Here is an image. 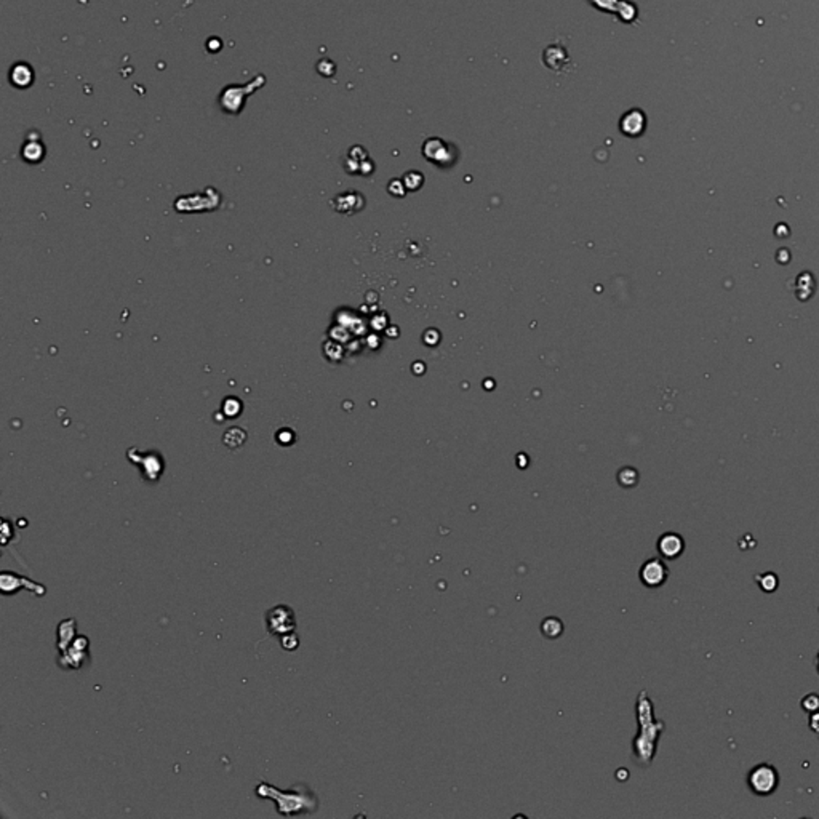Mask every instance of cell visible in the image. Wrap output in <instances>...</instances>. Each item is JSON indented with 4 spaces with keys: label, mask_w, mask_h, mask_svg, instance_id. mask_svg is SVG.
<instances>
[{
    "label": "cell",
    "mask_w": 819,
    "mask_h": 819,
    "mask_svg": "<svg viewBox=\"0 0 819 819\" xmlns=\"http://www.w3.org/2000/svg\"><path fill=\"white\" fill-rule=\"evenodd\" d=\"M255 794L259 798L274 800L275 810H277L280 816L285 818L314 815L319 810V805H321L317 794L303 783H298L297 786L282 791V789H277L273 784L261 781L256 786Z\"/></svg>",
    "instance_id": "obj_1"
},
{
    "label": "cell",
    "mask_w": 819,
    "mask_h": 819,
    "mask_svg": "<svg viewBox=\"0 0 819 819\" xmlns=\"http://www.w3.org/2000/svg\"><path fill=\"white\" fill-rule=\"evenodd\" d=\"M264 85V74H256L253 79L246 82V84L226 85L224 89L220 91V95H218V106H220L224 114L237 117V115H240L242 111L245 109L246 100L253 93H256V91L263 89Z\"/></svg>",
    "instance_id": "obj_2"
},
{
    "label": "cell",
    "mask_w": 819,
    "mask_h": 819,
    "mask_svg": "<svg viewBox=\"0 0 819 819\" xmlns=\"http://www.w3.org/2000/svg\"><path fill=\"white\" fill-rule=\"evenodd\" d=\"M90 659V638L77 634L69 648L58 656V666L61 669H80Z\"/></svg>",
    "instance_id": "obj_3"
},
{
    "label": "cell",
    "mask_w": 819,
    "mask_h": 819,
    "mask_svg": "<svg viewBox=\"0 0 819 819\" xmlns=\"http://www.w3.org/2000/svg\"><path fill=\"white\" fill-rule=\"evenodd\" d=\"M266 626L270 636H284L297 631V616L288 605H277L266 613Z\"/></svg>",
    "instance_id": "obj_4"
},
{
    "label": "cell",
    "mask_w": 819,
    "mask_h": 819,
    "mask_svg": "<svg viewBox=\"0 0 819 819\" xmlns=\"http://www.w3.org/2000/svg\"><path fill=\"white\" fill-rule=\"evenodd\" d=\"M26 589L32 592L36 597H43L47 594V588L43 584H38L36 581L26 578V576L14 573V571L5 570L0 573V590L5 595L16 594L18 590Z\"/></svg>",
    "instance_id": "obj_5"
},
{
    "label": "cell",
    "mask_w": 819,
    "mask_h": 819,
    "mask_svg": "<svg viewBox=\"0 0 819 819\" xmlns=\"http://www.w3.org/2000/svg\"><path fill=\"white\" fill-rule=\"evenodd\" d=\"M748 783L752 792L759 796H770L778 787L779 776L772 765H759L749 773Z\"/></svg>",
    "instance_id": "obj_6"
},
{
    "label": "cell",
    "mask_w": 819,
    "mask_h": 819,
    "mask_svg": "<svg viewBox=\"0 0 819 819\" xmlns=\"http://www.w3.org/2000/svg\"><path fill=\"white\" fill-rule=\"evenodd\" d=\"M638 576H641L643 586H647V588L650 589H656L661 588L667 581L669 568L661 559H650L642 565L641 571H638Z\"/></svg>",
    "instance_id": "obj_7"
},
{
    "label": "cell",
    "mask_w": 819,
    "mask_h": 819,
    "mask_svg": "<svg viewBox=\"0 0 819 819\" xmlns=\"http://www.w3.org/2000/svg\"><path fill=\"white\" fill-rule=\"evenodd\" d=\"M34 79H36V72H34L32 66L29 65V62L18 61L10 67L8 80L10 85L14 86V89L26 90L34 84Z\"/></svg>",
    "instance_id": "obj_8"
},
{
    "label": "cell",
    "mask_w": 819,
    "mask_h": 819,
    "mask_svg": "<svg viewBox=\"0 0 819 819\" xmlns=\"http://www.w3.org/2000/svg\"><path fill=\"white\" fill-rule=\"evenodd\" d=\"M542 61H544V65L549 67V69L557 72L568 71L571 62L568 51H566V48L562 47L560 43H554V45L547 47L544 53H542Z\"/></svg>",
    "instance_id": "obj_9"
},
{
    "label": "cell",
    "mask_w": 819,
    "mask_h": 819,
    "mask_svg": "<svg viewBox=\"0 0 819 819\" xmlns=\"http://www.w3.org/2000/svg\"><path fill=\"white\" fill-rule=\"evenodd\" d=\"M656 546H658V552L664 557V559L673 560V559H677L678 555H682L683 549H685V541H683V538L680 535H677V533H664V535L658 540Z\"/></svg>",
    "instance_id": "obj_10"
},
{
    "label": "cell",
    "mask_w": 819,
    "mask_h": 819,
    "mask_svg": "<svg viewBox=\"0 0 819 819\" xmlns=\"http://www.w3.org/2000/svg\"><path fill=\"white\" fill-rule=\"evenodd\" d=\"M77 636V621L74 618H67V619H62V621L58 624V631H56V647H58V651L60 653H65L69 645L72 643Z\"/></svg>",
    "instance_id": "obj_11"
},
{
    "label": "cell",
    "mask_w": 819,
    "mask_h": 819,
    "mask_svg": "<svg viewBox=\"0 0 819 819\" xmlns=\"http://www.w3.org/2000/svg\"><path fill=\"white\" fill-rule=\"evenodd\" d=\"M619 127L627 137H638L645 128V114L638 109H632L623 115Z\"/></svg>",
    "instance_id": "obj_12"
},
{
    "label": "cell",
    "mask_w": 819,
    "mask_h": 819,
    "mask_svg": "<svg viewBox=\"0 0 819 819\" xmlns=\"http://www.w3.org/2000/svg\"><path fill=\"white\" fill-rule=\"evenodd\" d=\"M139 469H141L143 472V477L146 478L149 482H157L159 477L162 476V471H163V463H162V458L157 457V454H149V457L143 458V461H139Z\"/></svg>",
    "instance_id": "obj_13"
},
{
    "label": "cell",
    "mask_w": 819,
    "mask_h": 819,
    "mask_svg": "<svg viewBox=\"0 0 819 819\" xmlns=\"http://www.w3.org/2000/svg\"><path fill=\"white\" fill-rule=\"evenodd\" d=\"M43 156H45V146H43L41 138H36V139H27L26 144L23 146V159L24 161L31 162V163H37L41 162Z\"/></svg>",
    "instance_id": "obj_14"
},
{
    "label": "cell",
    "mask_w": 819,
    "mask_h": 819,
    "mask_svg": "<svg viewBox=\"0 0 819 819\" xmlns=\"http://www.w3.org/2000/svg\"><path fill=\"white\" fill-rule=\"evenodd\" d=\"M541 632L546 638L554 641V638H559L562 634H564V623H562L559 618L554 616L546 618L544 621L541 623Z\"/></svg>",
    "instance_id": "obj_15"
},
{
    "label": "cell",
    "mask_w": 819,
    "mask_h": 819,
    "mask_svg": "<svg viewBox=\"0 0 819 819\" xmlns=\"http://www.w3.org/2000/svg\"><path fill=\"white\" fill-rule=\"evenodd\" d=\"M280 645H282L284 650L287 651H295L297 648L299 647V637L297 631H292L288 634H284V636H280Z\"/></svg>",
    "instance_id": "obj_16"
},
{
    "label": "cell",
    "mask_w": 819,
    "mask_h": 819,
    "mask_svg": "<svg viewBox=\"0 0 819 819\" xmlns=\"http://www.w3.org/2000/svg\"><path fill=\"white\" fill-rule=\"evenodd\" d=\"M334 71H336V67H334V62L330 61V60H321L317 62V72L319 74H322L323 77H332L334 76Z\"/></svg>",
    "instance_id": "obj_17"
},
{
    "label": "cell",
    "mask_w": 819,
    "mask_h": 819,
    "mask_svg": "<svg viewBox=\"0 0 819 819\" xmlns=\"http://www.w3.org/2000/svg\"><path fill=\"white\" fill-rule=\"evenodd\" d=\"M14 536V530H13V525H10L8 518L3 517L2 518V546H7L8 541L12 540Z\"/></svg>",
    "instance_id": "obj_18"
},
{
    "label": "cell",
    "mask_w": 819,
    "mask_h": 819,
    "mask_svg": "<svg viewBox=\"0 0 819 819\" xmlns=\"http://www.w3.org/2000/svg\"><path fill=\"white\" fill-rule=\"evenodd\" d=\"M774 578H776V575H773V573H767V575H762V578H760V579H759V584H760V588H762V589H763V590H765V592H773V590H774V589H776V586H773V584H770V581H772V579H774Z\"/></svg>",
    "instance_id": "obj_19"
},
{
    "label": "cell",
    "mask_w": 819,
    "mask_h": 819,
    "mask_svg": "<svg viewBox=\"0 0 819 819\" xmlns=\"http://www.w3.org/2000/svg\"><path fill=\"white\" fill-rule=\"evenodd\" d=\"M590 2L595 3V2H599V0H590ZM614 2H616V0H602V2H600L597 5V8H600V10H610V12H614Z\"/></svg>",
    "instance_id": "obj_20"
}]
</instances>
